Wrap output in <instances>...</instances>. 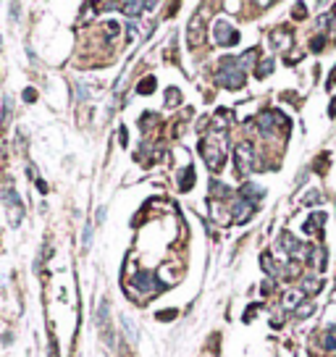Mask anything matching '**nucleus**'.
I'll return each mask as SVG.
<instances>
[{"label": "nucleus", "mask_w": 336, "mask_h": 357, "mask_svg": "<svg viewBox=\"0 0 336 357\" xmlns=\"http://www.w3.org/2000/svg\"><path fill=\"white\" fill-rule=\"evenodd\" d=\"M218 82L226 89H239L244 84V68L239 66V60H236V58H224V60H221Z\"/></svg>", "instance_id": "nucleus-1"}, {"label": "nucleus", "mask_w": 336, "mask_h": 357, "mask_svg": "<svg viewBox=\"0 0 336 357\" xmlns=\"http://www.w3.org/2000/svg\"><path fill=\"white\" fill-rule=\"evenodd\" d=\"M255 155H252V145L250 142H242V145H236V165H239L242 173H250L255 168Z\"/></svg>", "instance_id": "nucleus-2"}, {"label": "nucleus", "mask_w": 336, "mask_h": 357, "mask_svg": "<svg viewBox=\"0 0 336 357\" xmlns=\"http://www.w3.org/2000/svg\"><path fill=\"white\" fill-rule=\"evenodd\" d=\"M216 42L228 48V45H236L239 42V34H236V29L231 24H226V21H218L216 24Z\"/></svg>", "instance_id": "nucleus-3"}, {"label": "nucleus", "mask_w": 336, "mask_h": 357, "mask_svg": "<svg viewBox=\"0 0 336 357\" xmlns=\"http://www.w3.org/2000/svg\"><path fill=\"white\" fill-rule=\"evenodd\" d=\"M202 155H205V163H208L213 171L224 165V150H216L210 142H205V145H202Z\"/></svg>", "instance_id": "nucleus-4"}, {"label": "nucleus", "mask_w": 336, "mask_h": 357, "mask_svg": "<svg viewBox=\"0 0 336 357\" xmlns=\"http://www.w3.org/2000/svg\"><path fill=\"white\" fill-rule=\"evenodd\" d=\"M252 213H255V202H252V200H244V197H242V200L234 202V218H236L239 223L247 221Z\"/></svg>", "instance_id": "nucleus-5"}, {"label": "nucleus", "mask_w": 336, "mask_h": 357, "mask_svg": "<svg viewBox=\"0 0 336 357\" xmlns=\"http://www.w3.org/2000/svg\"><path fill=\"white\" fill-rule=\"evenodd\" d=\"M134 286H140V289H144V292L155 289V276H152V273H147V271L137 273V276H134Z\"/></svg>", "instance_id": "nucleus-6"}, {"label": "nucleus", "mask_w": 336, "mask_h": 357, "mask_svg": "<svg viewBox=\"0 0 336 357\" xmlns=\"http://www.w3.org/2000/svg\"><path fill=\"white\" fill-rule=\"evenodd\" d=\"M323 347L328 349V352H336V326L328 329V333L323 336Z\"/></svg>", "instance_id": "nucleus-7"}, {"label": "nucleus", "mask_w": 336, "mask_h": 357, "mask_svg": "<svg viewBox=\"0 0 336 357\" xmlns=\"http://www.w3.org/2000/svg\"><path fill=\"white\" fill-rule=\"evenodd\" d=\"M3 197H5V200H8V205H13V208H19V194H16V189H8V187H5L3 189Z\"/></svg>", "instance_id": "nucleus-8"}, {"label": "nucleus", "mask_w": 336, "mask_h": 357, "mask_svg": "<svg viewBox=\"0 0 336 357\" xmlns=\"http://www.w3.org/2000/svg\"><path fill=\"white\" fill-rule=\"evenodd\" d=\"M152 89H155V79H152V77H147V79H144V82H142L140 87H137V92L147 95V92H152Z\"/></svg>", "instance_id": "nucleus-9"}, {"label": "nucleus", "mask_w": 336, "mask_h": 357, "mask_svg": "<svg viewBox=\"0 0 336 357\" xmlns=\"http://www.w3.org/2000/svg\"><path fill=\"white\" fill-rule=\"evenodd\" d=\"M271 71H273V58H265V63L257 66V74H260V79H263V77H268Z\"/></svg>", "instance_id": "nucleus-10"}, {"label": "nucleus", "mask_w": 336, "mask_h": 357, "mask_svg": "<svg viewBox=\"0 0 336 357\" xmlns=\"http://www.w3.org/2000/svg\"><path fill=\"white\" fill-rule=\"evenodd\" d=\"M121 8H124V11L129 13V16H137V13H140V11L144 8V5H140V3H124Z\"/></svg>", "instance_id": "nucleus-11"}, {"label": "nucleus", "mask_w": 336, "mask_h": 357, "mask_svg": "<svg viewBox=\"0 0 336 357\" xmlns=\"http://www.w3.org/2000/svg\"><path fill=\"white\" fill-rule=\"evenodd\" d=\"M242 192H244V194H252V197H263V194H265L263 189H260V187H255V184H244Z\"/></svg>", "instance_id": "nucleus-12"}, {"label": "nucleus", "mask_w": 336, "mask_h": 357, "mask_svg": "<svg viewBox=\"0 0 336 357\" xmlns=\"http://www.w3.org/2000/svg\"><path fill=\"white\" fill-rule=\"evenodd\" d=\"M121 323H124V329H126V336L129 339H137V331H134V326H132V321H129V318H121Z\"/></svg>", "instance_id": "nucleus-13"}, {"label": "nucleus", "mask_w": 336, "mask_h": 357, "mask_svg": "<svg viewBox=\"0 0 336 357\" xmlns=\"http://www.w3.org/2000/svg\"><path fill=\"white\" fill-rule=\"evenodd\" d=\"M82 239H84V247H89V242H92V223H87V226H84Z\"/></svg>", "instance_id": "nucleus-14"}, {"label": "nucleus", "mask_w": 336, "mask_h": 357, "mask_svg": "<svg viewBox=\"0 0 336 357\" xmlns=\"http://www.w3.org/2000/svg\"><path fill=\"white\" fill-rule=\"evenodd\" d=\"M297 313H300L302 318H305V315H310V313H312V305H310V302H302V305H300V310H297Z\"/></svg>", "instance_id": "nucleus-15"}, {"label": "nucleus", "mask_w": 336, "mask_h": 357, "mask_svg": "<svg viewBox=\"0 0 336 357\" xmlns=\"http://www.w3.org/2000/svg\"><path fill=\"white\" fill-rule=\"evenodd\" d=\"M158 318H160V321H171V318H176V310H168V313H160Z\"/></svg>", "instance_id": "nucleus-16"}, {"label": "nucleus", "mask_w": 336, "mask_h": 357, "mask_svg": "<svg viewBox=\"0 0 336 357\" xmlns=\"http://www.w3.org/2000/svg\"><path fill=\"white\" fill-rule=\"evenodd\" d=\"M105 213H108V210H105V205H100V208H97V223L105 221Z\"/></svg>", "instance_id": "nucleus-17"}, {"label": "nucleus", "mask_w": 336, "mask_h": 357, "mask_svg": "<svg viewBox=\"0 0 336 357\" xmlns=\"http://www.w3.org/2000/svg\"><path fill=\"white\" fill-rule=\"evenodd\" d=\"M24 100H27V103H34V100H37L34 89H27V92H24Z\"/></svg>", "instance_id": "nucleus-18"}, {"label": "nucleus", "mask_w": 336, "mask_h": 357, "mask_svg": "<svg viewBox=\"0 0 336 357\" xmlns=\"http://www.w3.org/2000/svg\"><path fill=\"white\" fill-rule=\"evenodd\" d=\"M315 200H318V194L310 192V194H308V205H315Z\"/></svg>", "instance_id": "nucleus-19"}, {"label": "nucleus", "mask_w": 336, "mask_h": 357, "mask_svg": "<svg viewBox=\"0 0 336 357\" xmlns=\"http://www.w3.org/2000/svg\"><path fill=\"white\" fill-rule=\"evenodd\" d=\"M328 116H336V97H334V103H331V110H328Z\"/></svg>", "instance_id": "nucleus-20"}, {"label": "nucleus", "mask_w": 336, "mask_h": 357, "mask_svg": "<svg viewBox=\"0 0 336 357\" xmlns=\"http://www.w3.org/2000/svg\"><path fill=\"white\" fill-rule=\"evenodd\" d=\"M331 84H336V68H334V77H331Z\"/></svg>", "instance_id": "nucleus-21"}, {"label": "nucleus", "mask_w": 336, "mask_h": 357, "mask_svg": "<svg viewBox=\"0 0 336 357\" xmlns=\"http://www.w3.org/2000/svg\"><path fill=\"white\" fill-rule=\"evenodd\" d=\"M0 48H3V42H0Z\"/></svg>", "instance_id": "nucleus-22"}]
</instances>
